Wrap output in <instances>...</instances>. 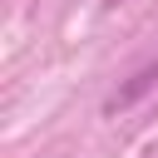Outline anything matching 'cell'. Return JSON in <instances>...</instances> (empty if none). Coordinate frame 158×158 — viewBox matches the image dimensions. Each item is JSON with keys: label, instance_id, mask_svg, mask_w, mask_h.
<instances>
[{"label": "cell", "instance_id": "obj_1", "mask_svg": "<svg viewBox=\"0 0 158 158\" xmlns=\"http://www.w3.org/2000/svg\"><path fill=\"white\" fill-rule=\"evenodd\" d=\"M104 5H128V0H104Z\"/></svg>", "mask_w": 158, "mask_h": 158}]
</instances>
